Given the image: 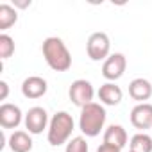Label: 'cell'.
Here are the masks:
<instances>
[{
	"mask_svg": "<svg viewBox=\"0 0 152 152\" xmlns=\"http://www.w3.org/2000/svg\"><path fill=\"white\" fill-rule=\"evenodd\" d=\"M41 52L43 57L47 61V64L54 70V72H66L72 66V54L66 48L64 41L57 36H50L43 41L41 45Z\"/></svg>",
	"mask_w": 152,
	"mask_h": 152,
	"instance_id": "obj_1",
	"label": "cell"
},
{
	"mask_svg": "<svg viewBox=\"0 0 152 152\" xmlns=\"http://www.w3.org/2000/svg\"><path fill=\"white\" fill-rule=\"evenodd\" d=\"M107 113L104 109L102 104L91 102L88 106H84L81 109V116H79V129L83 131L84 136L88 138H95L100 134V131L104 129Z\"/></svg>",
	"mask_w": 152,
	"mask_h": 152,
	"instance_id": "obj_2",
	"label": "cell"
},
{
	"mask_svg": "<svg viewBox=\"0 0 152 152\" xmlns=\"http://www.w3.org/2000/svg\"><path fill=\"white\" fill-rule=\"evenodd\" d=\"M75 127V122L70 113L66 111H57L48 124L47 129V141L52 147H59L63 143H68V138L72 136V131Z\"/></svg>",
	"mask_w": 152,
	"mask_h": 152,
	"instance_id": "obj_3",
	"label": "cell"
},
{
	"mask_svg": "<svg viewBox=\"0 0 152 152\" xmlns=\"http://www.w3.org/2000/svg\"><path fill=\"white\" fill-rule=\"evenodd\" d=\"M86 52L91 61H106L111 54V41L106 32H93L88 38Z\"/></svg>",
	"mask_w": 152,
	"mask_h": 152,
	"instance_id": "obj_4",
	"label": "cell"
},
{
	"mask_svg": "<svg viewBox=\"0 0 152 152\" xmlns=\"http://www.w3.org/2000/svg\"><path fill=\"white\" fill-rule=\"evenodd\" d=\"M93 95H95V90L91 86L90 81L86 79H77V81H73L70 84V90H68V97L72 100L73 106H77V107H84L88 104L93 102Z\"/></svg>",
	"mask_w": 152,
	"mask_h": 152,
	"instance_id": "obj_5",
	"label": "cell"
},
{
	"mask_svg": "<svg viewBox=\"0 0 152 152\" xmlns=\"http://www.w3.org/2000/svg\"><path fill=\"white\" fill-rule=\"evenodd\" d=\"M23 122H25V129H27L31 134H41L45 129H48V124H50L48 113H47V109L41 107V106L31 107V109L25 113Z\"/></svg>",
	"mask_w": 152,
	"mask_h": 152,
	"instance_id": "obj_6",
	"label": "cell"
},
{
	"mask_svg": "<svg viewBox=\"0 0 152 152\" xmlns=\"http://www.w3.org/2000/svg\"><path fill=\"white\" fill-rule=\"evenodd\" d=\"M125 68H127V59L124 54L120 52H115L111 54L104 64H102V75H104V79H107L109 83H115L118 81L122 75L125 73Z\"/></svg>",
	"mask_w": 152,
	"mask_h": 152,
	"instance_id": "obj_7",
	"label": "cell"
},
{
	"mask_svg": "<svg viewBox=\"0 0 152 152\" xmlns=\"http://www.w3.org/2000/svg\"><path fill=\"white\" fill-rule=\"evenodd\" d=\"M131 124L143 132L147 129H152V104H136L131 109Z\"/></svg>",
	"mask_w": 152,
	"mask_h": 152,
	"instance_id": "obj_8",
	"label": "cell"
},
{
	"mask_svg": "<svg viewBox=\"0 0 152 152\" xmlns=\"http://www.w3.org/2000/svg\"><path fill=\"white\" fill-rule=\"evenodd\" d=\"M23 118L25 116L16 104L4 102L0 106V125H2V129H16Z\"/></svg>",
	"mask_w": 152,
	"mask_h": 152,
	"instance_id": "obj_9",
	"label": "cell"
},
{
	"mask_svg": "<svg viewBox=\"0 0 152 152\" xmlns=\"http://www.w3.org/2000/svg\"><path fill=\"white\" fill-rule=\"evenodd\" d=\"M48 90V84L39 75H31L22 83V95L25 99H41Z\"/></svg>",
	"mask_w": 152,
	"mask_h": 152,
	"instance_id": "obj_10",
	"label": "cell"
},
{
	"mask_svg": "<svg viewBox=\"0 0 152 152\" xmlns=\"http://www.w3.org/2000/svg\"><path fill=\"white\" fill-rule=\"evenodd\" d=\"M129 95H131L132 100H138V104H143L145 100H148L152 97V84H150V81H147L143 77L132 79L129 83Z\"/></svg>",
	"mask_w": 152,
	"mask_h": 152,
	"instance_id": "obj_11",
	"label": "cell"
},
{
	"mask_svg": "<svg viewBox=\"0 0 152 152\" xmlns=\"http://www.w3.org/2000/svg\"><path fill=\"white\" fill-rule=\"evenodd\" d=\"M99 100L104 104V106H118L124 99V91L120 86H116L115 83H106L100 86L99 90Z\"/></svg>",
	"mask_w": 152,
	"mask_h": 152,
	"instance_id": "obj_12",
	"label": "cell"
},
{
	"mask_svg": "<svg viewBox=\"0 0 152 152\" xmlns=\"http://www.w3.org/2000/svg\"><path fill=\"white\" fill-rule=\"evenodd\" d=\"M7 141L13 152H31L32 150V138H31V132L27 131H15Z\"/></svg>",
	"mask_w": 152,
	"mask_h": 152,
	"instance_id": "obj_13",
	"label": "cell"
},
{
	"mask_svg": "<svg viewBox=\"0 0 152 152\" xmlns=\"http://www.w3.org/2000/svg\"><path fill=\"white\" fill-rule=\"evenodd\" d=\"M104 143H109V145H115L118 148H124L127 145V131L122 125H118V124L109 125L104 131Z\"/></svg>",
	"mask_w": 152,
	"mask_h": 152,
	"instance_id": "obj_14",
	"label": "cell"
},
{
	"mask_svg": "<svg viewBox=\"0 0 152 152\" xmlns=\"http://www.w3.org/2000/svg\"><path fill=\"white\" fill-rule=\"evenodd\" d=\"M131 152H152V138L145 132H138L129 141Z\"/></svg>",
	"mask_w": 152,
	"mask_h": 152,
	"instance_id": "obj_15",
	"label": "cell"
},
{
	"mask_svg": "<svg viewBox=\"0 0 152 152\" xmlns=\"http://www.w3.org/2000/svg\"><path fill=\"white\" fill-rule=\"evenodd\" d=\"M18 22V13L9 4H0V31H6Z\"/></svg>",
	"mask_w": 152,
	"mask_h": 152,
	"instance_id": "obj_16",
	"label": "cell"
},
{
	"mask_svg": "<svg viewBox=\"0 0 152 152\" xmlns=\"http://www.w3.org/2000/svg\"><path fill=\"white\" fill-rule=\"evenodd\" d=\"M13 54H15V39L9 34L2 32V34H0V59L6 61Z\"/></svg>",
	"mask_w": 152,
	"mask_h": 152,
	"instance_id": "obj_17",
	"label": "cell"
},
{
	"mask_svg": "<svg viewBox=\"0 0 152 152\" xmlns=\"http://www.w3.org/2000/svg\"><path fill=\"white\" fill-rule=\"evenodd\" d=\"M64 152H90V147H88L86 138L84 136H75V138H72L66 143Z\"/></svg>",
	"mask_w": 152,
	"mask_h": 152,
	"instance_id": "obj_18",
	"label": "cell"
},
{
	"mask_svg": "<svg viewBox=\"0 0 152 152\" xmlns=\"http://www.w3.org/2000/svg\"><path fill=\"white\" fill-rule=\"evenodd\" d=\"M122 148H118V147H115V145H109V143H102L99 148H97V152H120Z\"/></svg>",
	"mask_w": 152,
	"mask_h": 152,
	"instance_id": "obj_19",
	"label": "cell"
},
{
	"mask_svg": "<svg viewBox=\"0 0 152 152\" xmlns=\"http://www.w3.org/2000/svg\"><path fill=\"white\" fill-rule=\"evenodd\" d=\"M0 90H2V93H0V100H6L7 95H9V86L6 81H0Z\"/></svg>",
	"mask_w": 152,
	"mask_h": 152,
	"instance_id": "obj_20",
	"label": "cell"
},
{
	"mask_svg": "<svg viewBox=\"0 0 152 152\" xmlns=\"http://www.w3.org/2000/svg\"><path fill=\"white\" fill-rule=\"evenodd\" d=\"M31 6V0H15V7H20V9H25Z\"/></svg>",
	"mask_w": 152,
	"mask_h": 152,
	"instance_id": "obj_21",
	"label": "cell"
},
{
	"mask_svg": "<svg viewBox=\"0 0 152 152\" xmlns=\"http://www.w3.org/2000/svg\"><path fill=\"white\" fill-rule=\"evenodd\" d=\"M129 152H131V150H129Z\"/></svg>",
	"mask_w": 152,
	"mask_h": 152,
	"instance_id": "obj_22",
	"label": "cell"
}]
</instances>
